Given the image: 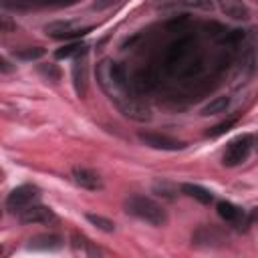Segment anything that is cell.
I'll return each instance as SVG.
<instances>
[{
    "instance_id": "obj_1",
    "label": "cell",
    "mask_w": 258,
    "mask_h": 258,
    "mask_svg": "<svg viewBox=\"0 0 258 258\" xmlns=\"http://www.w3.org/2000/svg\"><path fill=\"white\" fill-rule=\"evenodd\" d=\"M97 81L101 85V89L109 95V99L117 105V109L127 117V119H133V121H149L151 119V111L145 103H141L129 89H127V79H125V73L123 69L105 58L99 62L97 67Z\"/></svg>"
},
{
    "instance_id": "obj_2",
    "label": "cell",
    "mask_w": 258,
    "mask_h": 258,
    "mask_svg": "<svg viewBox=\"0 0 258 258\" xmlns=\"http://www.w3.org/2000/svg\"><path fill=\"white\" fill-rule=\"evenodd\" d=\"M125 212L151 224V226H165L167 224V212L163 210L161 204L153 202L151 198H145V196H131L125 200L123 204Z\"/></svg>"
},
{
    "instance_id": "obj_3",
    "label": "cell",
    "mask_w": 258,
    "mask_h": 258,
    "mask_svg": "<svg viewBox=\"0 0 258 258\" xmlns=\"http://www.w3.org/2000/svg\"><path fill=\"white\" fill-rule=\"evenodd\" d=\"M254 147V139L252 135H238L236 139H232L224 151V157H222V163L226 167H236L240 163H244L250 155Z\"/></svg>"
},
{
    "instance_id": "obj_4",
    "label": "cell",
    "mask_w": 258,
    "mask_h": 258,
    "mask_svg": "<svg viewBox=\"0 0 258 258\" xmlns=\"http://www.w3.org/2000/svg\"><path fill=\"white\" fill-rule=\"evenodd\" d=\"M38 200V187L34 185H20V187H14L8 198H6V208L12 212V214H18L22 212L24 208H28L30 204H34Z\"/></svg>"
},
{
    "instance_id": "obj_5",
    "label": "cell",
    "mask_w": 258,
    "mask_h": 258,
    "mask_svg": "<svg viewBox=\"0 0 258 258\" xmlns=\"http://www.w3.org/2000/svg\"><path fill=\"white\" fill-rule=\"evenodd\" d=\"M73 87L77 97H85L89 89V62H87V52H81L73 60Z\"/></svg>"
},
{
    "instance_id": "obj_6",
    "label": "cell",
    "mask_w": 258,
    "mask_h": 258,
    "mask_svg": "<svg viewBox=\"0 0 258 258\" xmlns=\"http://www.w3.org/2000/svg\"><path fill=\"white\" fill-rule=\"evenodd\" d=\"M18 220L22 224H50L56 222V216L50 208L40 206V204H30L22 212H18Z\"/></svg>"
},
{
    "instance_id": "obj_7",
    "label": "cell",
    "mask_w": 258,
    "mask_h": 258,
    "mask_svg": "<svg viewBox=\"0 0 258 258\" xmlns=\"http://www.w3.org/2000/svg\"><path fill=\"white\" fill-rule=\"evenodd\" d=\"M139 141L145 143L147 147L161 149V151H177V149L183 147L181 141H177L173 137H167V135H161V133H153V131H141Z\"/></svg>"
},
{
    "instance_id": "obj_8",
    "label": "cell",
    "mask_w": 258,
    "mask_h": 258,
    "mask_svg": "<svg viewBox=\"0 0 258 258\" xmlns=\"http://www.w3.org/2000/svg\"><path fill=\"white\" fill-rule=\"evenodd\" d=\"M91 28H81V30H73V24L69 20H58V22H50L44 26V32L52 38H79L83 34H87Z\"/></svg>"
},
{
    "instance_id": "obj_9",
    "label": "cell",
    "mask_w": 258,
    "mask_h": 258,
    "mask_svg": "<svg viewBox=\"0 0 258 258\" xmlns=\"http://www.w3.org/2000/svg\"><path fill=\"white\" fill-rule=\"evenodd\" d=\"M73 181H75L79 187L89 189V191H97V189L103 187L101 177H99L95 171L85 169V167H75V169H73Z\"/></svg>"
},
{
    "instance_id": "obj_10",
    "label": "cell",
    "mask_w": 258,
    "mask_h": 258,
    "mask_svg": "<svg viewBox=\"0 0 258 258\" xmlns=\"http://www.w3.org/2000/svg\"><path fill=\"white\" fill-rule=\"evenodd\" d=\"M216 4L232 20H248L250 18V10L244 0H216Z\"/></svg>"
},
{
    "instance_id": "obj_11",
    "label": "cell",
    "mask_w": 258,
    "mask_h": 258,
    "mask_svg": "<svg viewBox=\"0 0 258 258\" xmlns=\"http://www.w3.org/2000/svg\"><path fill=\"white\" fill-rule=\"evenodd\" d=\"M71 248H73L75 254L87 256V258H93V256H101L103 254L87 236H83L79 232H73V236H71Z\"/></svg>"
},
{
    "instance_id": "obj_12",
    "label": "cell",
    "mask_w": 258,
    "mask_h": 258,
    "mask_svg": "<svg viewBox=\"0 0 258 258\" xmlns=\"http://www.w3.org/2000/svg\"><path fill=\"white\" fill-rule=\"evenodd\" d=\"M62 246V238L56 234H40L28 240V250H58Z\"/></svg>"
},
{
    "instance_id": "obj_13",
    "label": "cell",
    "mask_w": 258,
    "mask_h": 258,
    "mask_svg": "<svg viewBox=\"0 0 258 258\" xmlns=\"http://www.w3.org/2000/svg\"><path fill=\"white\" fill-rule=\"evenodd\" d=\"M218 216L220 218H224L226 222H230V224H242V220H244V210H240L238 206H234L232 202H220L218 204Z\"/></svg>"
},
{
    "instance_id": "obj_14",
    "label": "cell",
    "mask_w": 258,
    "mask_h": 258,
    "mask_svg": "<svg viewBox=\"0 0 258 258\" xmlns=\"http://www.w3.org/2000/svg\"><path fill=\"white\" fill-rule=\"evenodd\" d=\"M181 191H183L185 196L198 200L200 204H210V202L214 200L212 191L206 189V187H202V185H198V183H183V185H181Z\"/></svg>"
},
{
    "instance_id": "obj_15",
    "label": "cell",
    "mask_w": 258,
    "mask_h": 258,
    "mask_svg": "<svg viewBox=\"0 0 258 258\" xmlns=\"http://www.w3.org/2000/svg\"><path fill=\"white\" fill-rule=\"evenodd\" d=\"M230 105V99L228 97H216L214 101H210L204 109H202V115L204 117H210V115H218V113H224Z\"/></svg>"
},
{
    "instance_id": "obj_16",
    "label": "cell",
    "mask_w": 258,
    "mask_h": 258,
    "mask_svg": "<svg viewBox=\"0 0 258 258\" xmlns=\"http://www.w3.org/2000/svg\"><path fill=\"white\" fill-rule=\"evenodd\" d=\"M87 222L93 224L97 230H101V232H105V234L115 232V224H113L109 218H105V216H99V214H87Z\"/></svg>"
},
{
    "instance_id": "obj_17",
    "label": "cell",
    "mask_w": 258,
    "mask_h": 258,
    "mask_svg": "<svg viewBox=\"0 0 258 258\" xmlns=\"http://www.w3.org/2000/svg\"><path fill=\"white\" fill-rule=\"evenodd\" d=\"M81 52H87V46L81 42H71V44H64L62 48H58L54 52V56L56 58H69V56H79Z\"/></svg>"
},
{
    "instance_id": "obj_18",
    "label": "cell",
    "mask_w": 258,
    "mask_h": 258,
    "mask_svg": "<svg viewBox=\"0 0 258 258\" xmlns=\"http://www.w3.org/2000/svg\"><path fill=\"white\" fill-rule=\"evenodd\" d=\"M234 119H230V121H224V123H218L216 127H212L210 131H208V137H220V135H224L226 131H230L232 127H234Z\"/></svg>"
},
{
    "instance_id": "obj_19",
    "label": "cell",
    "mask_w": 258,
    "mask_h": 258,
    "mask_svg": "<svg viewBox=\"0 0 258 258\" xmlns=\"http://www.w3.org/2000/svg\"><path fill=\"white\" fill-rule=\"evenodd\" d=\"M169 4H185V6H194V8H202V10L212 8V0H173Z\"/></svg>"
},
{
    "instance_id": "obj_20",
    "label": "cell",
    "mask_w": 258,
    "mask_h": 258,
    "mask_svg": "<svg viewBox=\"0 0 258 258\" xmlns=\"http://www.w3.org/2000/svg\"><path fill=\"white\" fill-rule=\"evenodd\" d=\"M40 73L44 75V77H48V81H52V83H56L58 79H60V73H58V69L54 67V64H42L40 67Z\"/></svg>"
},
{
    "instance_id": "obj_21",
    "label": "cell",
    "mask_w": 258,
    "mask_h": 258,
    "mask_svg": "<svg viewBox=\"0 0 258 258\" xmlns=\"http://www.w3.org/2000/svg\"><path fill=\"white\" fill-rule=\"evenodd\" d=\"M42 54H44V50H42L40 46H34V48H28V50L18 52L20 58H38V56H42Z\"/></svg>"
},
{
    "instance_id": "obj_22",
    "label": "cell",
    "mask_w": 258,
    "mask_h": 258,
    "mask_svg": "<svg viewBox=\"0 0 258 258\" xmlns=\"http://www.w3.org/2000/svg\"><path fill=\"white\" fill-rule=\"evenodd\" d=\"M117 0H99L97 4H95V8H99V10H103V8H107V6H111V4H115Z\"/></svg>"
},
{
    "instance_id": "obj_23",
    "label": "cell",
    "mask_w": 258,
    "mask_h": 258,
    "mask_svg": "<svg viewBox=\"0 0 258 258\" xmlns=\"http://www.w3.org/2000/svg\"><path fill=\"white\" fill-rule=\"evenodd\" d=\"M250 36H252V44H254V46H256V50H258V28H254Z\"/></svg>"
},
{
    "instance_id": "obj_24",
    "label": "cell",
    "mask_w": 258,
    "mask_h": 258,
    "mask_svg": "<svg viewBox=\"0 0 258 258\" xmlns=\"http://www.w3.org/2000/svg\"><path fill=\"white\" fill-rule=\"evenodd\" d=\"M2 71H4V73H8V71H10V67H8V60H6V58H2Z\"/></svg>"
},
{
    "instance_id": "obj_25",
    "label": "cell",
    "mask_w": 258,
    "mask_h": 258,
    "mask_svg": "<svg viewBox=\"0 0 258 258\" xmlns=\"http://www.w3.org/2000/svg\"><path fill=\"white\" fill-rule=\"evenodd\" d=\"M254 151H256V155H258V135L254 137Z\"/></svg>"
}]
</instances>
